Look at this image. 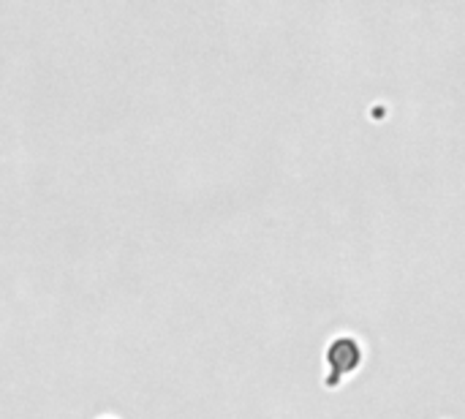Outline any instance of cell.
Returning <instances> with one entry per match:
<instances>
[{"label":"cell","instance_id":"6da1fadb","mask_svg":"<svg viewBox=\"0 0 465 419\" xmlns=\"http://www.w3.org/2000/svg\"><path fill=\"white\" fill-rule=\"evenodd\" d=\"M104 419H114V417H104Z\"/></svg>","mask_w":465,"mask_h":419}]
</instances>
